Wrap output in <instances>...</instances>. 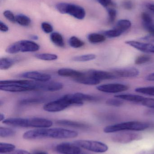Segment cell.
<instances>
[{"instance_id":"obj_8","label":"cell","mask_w":154,"mask_h":154,"mask_svg":"<svg viewBox=\"0 0 154 154\" xmlns=\"http://www.w3.org/2000/svg\"><path fill=\"white\" fill-rule=\"evenodd\" d=\"M34 81H31L29 84L21 85L18 84H0V90L11 92H21L35 91Z\"/></svg>"},{"instance_id":"obj_6","label":"cell","mask_w":154,"mask_h":154,"mask_svg":"<svg viewBox=\"0 0 154 154\" xmlns=\"http://www.w3.org/2000/svg\"><path fill=\"white\" fill-rule=\"evenodd\" d=\"M57 10L62 14H68L78 20H83L86 16V11L79 5L66 3H60L56 5Z\"/></svg>"},{"instance_id":"obj_35","label":"cell","mask_w":154,"mask_h":154,"mask_svg":"<svg viewBox=\"0 0 154 154\" xmlns=\"http://www.w3.org/2000/svg\"><path fill=\"white\" fill-rule=\"evenodd\" d=\"M106 103L108 106L118 107L122 106L124 102L122 100L116 98V99H109L106 101Z\"/></svg>"},{"instance_id":"obj_45","label":"cell","mask_w":154,"mask_h":154,"mask_svg":"<svg viewBox=\"0 0 154 154\" xmlns=\"http://www.w3.org/2000/svg\"><path fill=\"white\" fill-rule=\"evenodd\" d=\"M0 30L3 32H6L9 30L8 26L2 21L0 22Z\"/></svg>"},{"instance_id":"obj_37","label":"cell","mask_w":154,"mask_h":154,"mask_svg":"<svg viewBox=\"0 0 154 154\" xmlns=\"http://www.w3.org/2000/svg\"><path fill=\"white\" fill-rule=\"evenodd\" d=\"M141 16H142V19L143 22V23L144 24L153 23L152 19L148 14L146 12H143L141 14Z\"/></svg>"},{"instance_id":"obj_28","label":"cell","mask_w":154,"mask_h":154,"mask_svg":"<svg viewBox=\"0 0 154 154\" xmlns=\"http://www.w3.org/2000/svg\"><path fill=\"white\" fill-rule=\"evenodd\" d=\"M15 20L18 24L23 26H29L31 23L30 19L23 14L17 15L15 17Z\"/></svg>"},{"instance_id":"obj_4","label":"cell","mask_w":154,"mask_h":154,"mask_svg":"<svg viewBox=\"0 0 154 154\" xmlns=\"http://www.w3.org/2000/svg\"><path fill=\"white\" fill-rule=\"evenodd\" d=\"M148 123L139 121H129L108 126L104 128L105 133H116L124 131H143L149 128Z\"/></svg>"},{"instance_id":"obj_47","label":"cell","mask_w":154,"mask_h":154,"mask_svg":"<svg viewBox=\"0 0 154 154\" xmlns=\"http://www.w3.org/2000/svg\"><path fill=\"white\" fill-rule=\"evenodd\" d=\"M146 79L149 81L154 82V73L149 74L146 77Z\"/></svg>"},{"instance_id":"obj_39","label":"cell","mask_w":154,"mask_h":154,"mask_svg":"<svg viewBox=\"0 0 154 154\" xmlns=\"http://www.w3.org/2000/svg\"><path fill=\"white\" fill-rule=\"evenodd\" d=\"M42 30L46 33H51L53 31V28L49 23L47 22H43L41 24Z\"/></svg>"},{"instance_id":"obj_33","label":"cell","mask_w":154,"mask_h":154,"mask_svg":"<svg viewBox=\"0 0 154 154\" xmlns=\"http://www.w3.org/2000/svg\"><path fill=\"white\" fill-rule=\"evenodd\" d=\"M123 32L116 28L104 32V35L109 38H117L122 35Z\"/></svg>"},{"instance_id":"obj_20","label":"cell","mask_w":154,"mask_h":154,"mask_svg":"<svg viewBox=\"0 0 154 154\" xmlns=\"http://www.w3.org/2000/svg\"><path fill=\"white\" fill-rule=\"evenodd\" d=\"M115 97L120 99L122 100H125L130 102H134L140 104L144 97L139 95L133 94H119L115 96Z\"/></svg>"},{"instance_id":"obj_48","label":"cell","mask_w":154,"mask_h":154,"mask_svg":"<svg viewBox=\"0 0 154 154\" xmlns=\"http://www.w3.org/2000/svg\"><path fill=\"white\" fill-rule=\"evenodd\" d=\"M136 154H154V152H152V151H141Z\"/></svg>"},{"instance_id":"obj_34","label":"cell","mask_w":154,"mask_h":154,"mask_svg":"<svg viewBox=\"0 0 154 154\" xmlns=\"http://www.w3.org/2000/svg\"><path fill=\"white\" fill-rule=\"evenodd\" d=\"M152 60V57L149 55H142L137 57L135 60V63L136 65H142L150 62Z\"/></svg>"},{"instance_id":"obj_9","label":"cell","mask_w":154,"mask_h":154,"mask_svg":"<svg viewBox=\"0 0 154 154\" xmlns=\"http://www.w3.org/2000/svg\"><path fill=\"white\" fill-rule=\"evenodd\" d=\"M142 136L134 133H120L112 137V140L115 143L126 144L134 141L141 140Z\"/></svg>"},{"instance_id":"obj_43","label":"cell","mask_w":154,"mask_h":154,"mask_svg":"<svg viewBox=\"0 0 154 154\" xmlns=\"http://www.w3.org/2000/svg\"><path fill=\"white\" fill-rule=\"evenodd\" d=\"M123 6L127 10H131L133 8V3L130 1H124L123 3Z\"/></svg>"},{"instance_id":"obj_2","label":"cell","mask_w":154,"mask_h":154,"mask_svg":"<svg viewBox=\"0 0 154 154\" xmlns=\"http://www.w3.org/2000/svg\"><path fill=\"white\" fill-rule=\"evenodd\" d=\"M3 123L14 127L48 128L53 125L51 120L41 118H11L5 119Z\"/></svg>"},{"instance_id":"obj_52","label":"cell","mask_w":154,"mask_h":154,"mask_svg":"<svg viewBox=\"0 0 154 154\" xmlns=\"http://www.w3.org/2000/svg\"><path fill=\"white\" fill-rule=\"evenodd\" d=\"M31 38L32 39L37 40L39 38H38V36H36V35H33V36H31Z\"/></svg>"},{"instance_id":"obj_12","label":"cell","mask_w":154,"mask_h":154,"mask_svg":"<svg viewBox=\"0 0 154 154\" xmlns=\"http://www.w3.org/2000/svg\"><path fill=\"white\" fill-rule=\"evenodd\" d=\"M56 151L62 154H80L81 150L77 145L70 143H63L58 145L56 147Z\"/></svg>"},{"instance_id":"obj_21","label":"cell","mask_w":154,"mask_h":154,"mask_svg":"<svg viewBox=\"0 0 154 154\" xmlns=\"http://www.w3.org/2000/svg\"><path fill=\"white\" fill-rule=\"evenodd\" d=\"M50 39L58 47L63 48L65 46V42L63 37L58 32H54L52 33L50 35Z\"/></svg>"},{"instance_id":"obj_29","label":"cell","mask_w":154,"mask_h":154,"mask_svg":"<svg viewBox=\"0 0 154 154\" xmlns=\"http://www.w3.org/2000/svg\"><path fill=\"white\" fill-rule=\"evenodd\" d=\"M15 146L12 144L0 143V153L5 154L14 151Z\"/></svg>"},{"instance_id":"obj_5","label":"cell","mask_w":154,"mask_h":154,"mask_svg":"<svg viewBox=\"0 0 154 154\" xmlns=\"http://www.w3.org/2000/svg\"><path fill=\"white\" fill-rule=\"evenodd\" d=\"M39 49V46L34 42L21 40L9 46L6 48V52L9 54H14L20 52H35L38 51Z\"/></svg>"},{"instance_id":"obj_31","label":"cell","mask_w":154,"mask_h":154,"mask_svg":"<svg viewBox=\"0 0 154 154\" xmlns=\"http://www.w3.org/2000/svg\"><path fill=\"white\" fill-rule=\"evenodd\" d=\"M135 91L141 94L154 96V86L137 88L135 89Z\"/></svg>"},{"instance_id":"obj_36","label":"cell","mask_w":154,"mask_h":154,"mask_svg":"<svg viewBox=\"0 0 154 154\" xmlns=\"http://www.w3.org/2000/svg\"><path fill=\"white\" fill-rule=\"evenodd\" d=\"M140 104L147 107L154 109V99L144 97Z\"/></svg>"},{"instance_id":"obj_32","label":"cell","mask_w":154,"mask_h":154,"mask_svg":"<svg viewBox=\"0 0 154 154\" xmlns=\"http://www.w3.org/2000/svg\"><path fill=\"white\" fill-rule=\"evenodd\" d=\"M15 131L13 129L7 128H0V136L2 137H7L15 135Z\"/></svg>"},{"instance_id":"obj_23","label":"cell","mask_w":154,"mask_h":154,"mask_svg":"<svg viewBox=\"0 0 154 154\" xmlns=\"http://www.w3.org/2000/svg\"><path fill=\"white\" fill-rule=\"evenodd\" d=\"M131 22L127 20H122L118 21L115 28L118 29L124 33L131 27Z\"/></svg>"},{"instance_id":"obj_15","label":"cell","mask_w":154,"mask_h":154,"mask_svg":"<svg viewBox=\"0 0 154 154\" xmlns=\"http://www.w3.org/2000/svg\"><path fill=\"white\" fill-rule=\"evenodd\" d=\"M89 75L94 77L99 81L104 80L113 79L117 78L116 76L112 72L102 71L98 70H90L87 72Z\"/></svg>"},{"instance_id":"obj_24","label":"cell","mask_w":154,"mask_h":154,"mask_svg":"<svg viewBox=\"0 0 154 154\" xmlns=\"http://www.w3.org/2000/svg\"><path fill=\"white\" fill-rule=\"evenodd\" d=\"M15 63L14 60L9 58H2L0 60V69L6 70L9 69Z\"/></svg>"},{"instance_id":"obj_16","label":"cell","mask_w":154,"mask_h":154,"mask_svg":"<svg viewBox=\"0 0 154 154\" xmlns=\"http://www.w3.org/2000/svg\"><path fill=\"white\" fill-rule=\"evenodd\" d=\"M127 45L138 50L146 53H152L153 45L150 43H143L135 41H127L125 42Z\"/></svg>"},{"instance_id":"obj_22","label":"cell","mask_w":154,"mask_h":154,"mask_svg":"<svg viewBox=\"0 0 154 154\" xmlns=\"http://www.w3.org/2000/svg\"><path fill=\"white\" fill-rule=\"evenodd\" d=\"M88 39L91 43L96 44L105 42L106 40V37L103 34L93 33L88 35Z\"/></svg>"},{"instance_id":"obj_41","label":"cell","mask_w":154,"mask_h":154,"mask_svg":"<svg viewBox=\"0 0 154 154\" xmlns=\"http://www.w3.org/2000/svg\"><path fill=\"white\" fill-rule=\"evenodd\" d=\"M141 39L148 42H154V33H150L149 35L141 38Z\"/></svg>"},{"instance_id":"obj_11","label":"cell","mask_w":154,"mask_h":154,"mask_svg":"<svg viewBox=\"0 0 154 154\" xmlns=\"http://www.w3.org/2000/svg\"><path fill=\"white\" fill-rule=\"evenodd\" d=\"M36 87L37 91H55L62 89L64 86L63 83L58 82H37Z\"/></svg>"},{"instance_id":"obj_50","label":"cell","mask_w":154,"mask_h":154,"mask_svg":"<svg viewBox=\"0 0 154 154\" xmlns=\"http://www.w3.org/2000/svg\"><path fill=\"white\" fill-rule=\"evenodd\" d=\"M33 154H48V153L44 151H39L35 152L33 153Z\"/></svg>"},{"instance_id":"obj_26","label":"cell","mask_w":154,"mask_h":154,"mask_svg":"<svg viewBox=\"0 0 154 154\" xmlns=\"http://www.w3.org/2000/svg\"><path fill=\"white\" fill-rule=\"evenodd\" d=\"M96 56L95 54H89L86 55L77 56L72 58V60L77 62H86L91 61L96 58Z\"/></svg>"},{"instance_id":"obj_54","label":"cell","mask_w":154,"mask_h":154,"mask_svg":"<svg viewBox=\"0 0 154 154\" xmlns=\"http://www.w3.org/2000/svg\"></svg>"},{"instance_id":"obj_30","label":"cell","mask_w":154,"mask_h":154,"mask_svg":"<svg viewBox=\"0 0 154 154\" xmlns=\"http://www.w3.org/2000/svg\"><path fill=\"white\" fill-rule=\"evenodd\" d=\"M44 101V99L41 98H32L25 99L20 100L19 103L21 105H28L30 104H39Z\"/></svg>"},{"instance_id":"obj_18","label":"cell","mask_w":154,"mask_h":154,"mask_svg":"<svg viewBox=\"0 0 154 154\" xmlns=\"http://www.w3.org/2000/svg\"><path fill=\"white\" fill-rule=\"evenodd\" d=\"M56 124L64 126L70 127L74 128H80V129H86L89 128V126L84 123L72 120H66V119H61L57 120Z\"/></svg>"},{"instance_id":"obj_38","label":"cell","mask_w":154,"mask_h":154,"mask_svg":"<svg viewBox=\"0 0 154 154\" xmlns=\"http://www.w3.org/2000/svg\"><path fill=\"white\" fill-rule=\"evenodd\" d=\"M6 19L10 21L11 22L15 23L16 22L15 20V17L13 13L11 11L9 10L5 11L3 13Z\"/></svg>"},{"instance_id":"obj_42","label":"cell","mask_w":154,"mask_h":154,"mask_svg":"<svg viewBox=\"0 0 154 154\" xmlns=\"http://www.w3.org/2000/svg\"><path fill=\"white\" fill-rule=\"evenodd\" d=\"M144 27L145 29L149 32L150 33H154V24L153 23H150V24H144L143 23Z\"/></svg>"},{"instance_id":"obj_3","label":"cell","mask_w":154,"mask_h":154,"mask_svg":"<svg viewBox=\"0 0 154 154\" xmlns=\"http://www.w3.org/2000/svg\"><path fill=\"white\" fill-rule=\"evenodd\" d=\"M80 106L72 94H67L56 100L46 103L43 106V109L49 112H60L70 106Z\"/></svg>"},{"instance_id":"obj_49","label":"cell","mask_w":154,"mask_h":154,"mask_svg":"<svg viewBox=\"0 0 154 154\" xmlns=\"http://www.w3.org/2000/svg\"><path fill=\"white\" fill-rule=\"evenodd\" d=\"M147 7L149 10H151L154 13V4H148L147 5Z\"/></svg>"},{"instance_id":"obj_7","label":"cell","mask_w":154,"mask_h":154,"mask_svg":"<svg viewBox=\"0 0 154 154\" xmlns=\"http://www.w3.org/2000/svg\"><path fill=\"white\" fill-rule=\"evenodd\" d=\"M74 143L79 147L94 152L102 153L107 152L108 149V146L106 144L99 141L80 140Z\"/></svg>"},{"instance_id":"obj_10","label":"cell","mask_w":154,"mask_h":154,"mask_svg":"<svg viewBox=\"0 0 154 154\" xmlns=\"http://www.w3.org/2000/svg\"><path fill=\"white\" fill-rule=\"evenodd\" d=\"M129 88L127 85L121 83H110L99 85L97 89L102 92L108 93H117L126 91Z\"/></svg>"},{"instance_id":"obj_46","label":"cell","mask_w":154,"mask_h":154,"mask_svg":"<svg viewBox=\"0 0 154 154\" xmlns=\"http://www.w3.org/2000/svg\"><path fill=\"white\" fill-rule=\"evenodd\" d=\"M10 154H31L28 151L24 150H15L14 152Z\"/></svg>"},{"instance_id":"obj_13","label":"cell","mask_w":154,"mask_h":154,"mask_svg":"<svg viewBox=\"0 0 154 154\" xmlns=\"http://www.w3.org/2000/svg\"><path fill=\"white\" fill-rule=\"evenodd\" d=\"M20 76L40 82H49L51 79V76L49 74L40 73L38 71H28L20 75Z\"/></svg>"},{"instance_id":"obj_27","label":"cell","mask_w":154,"mask_h":154,"mask_svg":"<svg viewBox=\"0 0 154 154\" xmlns=\"http://www.w3.org/2000/svg\"><path fill=\"white\" fill-rule=\"evenodd\" d=\"M69 44L72 48H79L84 46L85 42L77 37L72 36L69 40Z\"/></svg>"},{"instance_id":"obj_44","label":"cell","mask_w":154,"mask_h":154,"mask_svg":"<svg viewBox=\"0 0 154 154\" xmlns=\"http://www.w3.org/2000/svg\"><path fill=\"white\" fill-rule=\"evenodd\" d=\"M98 1L104 7H107L113 4L111 0H98Z\"/></svg>"},{"instance_id":"obj_17","label":"cell","mask_w":154,"mask_h":154,"mask_svg":"<svg viewBox=\"0 0 154 154\" xmlns=\"http://www.w3.org/2000/svg\"><path fill=\"white\" fill-rule=\"evenodd\" d=\"M58 74L61 76L70 77L74 79L80 78L85 75V73L68 68H62L59 69L58 71Z\"/></svg>"},{"instance_id":"obj_25","label":"cell","mask_w":154,"mask_h":154,"mask_svg":"<svg viewBox=\"0 0 154 154\" xmlns=\"http://www.w3.org/2000/svg\"><path fill=\"white\" fill-rule=\"evenodd\" d=\"M35 57L38 59L46 60V61H52V60H56L58 58V56L56 54H50V53L36 54L35 55Z\"/></svg>"},{"instance_id":"obj_14","label":"cell","mask_w":154,"mask_h":154,"mask_svg":"<svg viewBox=\"0 0 154 154\" xmlns=\"http://www.w3.org/2000/svg\"><path fill=\"white\" fill-rule=\"evenodd\" d=\"M117 77L133 78L137 76L139 72L138 69L134 67H126L115 69L111 71Z\"/></svg>"},{"instance_id":"obj_19","label":"cell","mask_w":154,"mask_h":154,"mask_svg":"<svg viewBox=\"0 0 154 154\" xmlns=\"http://www.w3.org/2000/svg\"><path fill=\"white\" fill-rule=\"evenodd\" d=\"M74 80L78 83L85 85H96L99 84L100 82V81L99 80L94 77L89 75L87 73H85V75L84 76L74 79Z\"/></svg>"},{"instance_id":"obj_1","label":"cell","mask_w":154,"mask_h":154,"mask_svg":"<svg viewBox=\"0 0 154 154\" xmlns=\"http://www.w3.org/2000/svg\"><path fill=\"white\" fill-rule=\"evenodd\" d=\"M78 135L77 131L62 128H42L29 130L23 135L26 140H36L43 138L70 139L75 138Z\"/></svg>"},{"instance_id":"obj_51","label":"cell","mask_w":154,"mask_h":154,"mask_svg":"<svg viewBox=\"0 0 154 154\" xmlns=\"http://www.w3.org/2000/svg\"><path fill=\"white\" fill-rule=\"evenodd\" d=\"M5 119V115L4 114H2V113H1L0 114V121L2 122V121H3Z\"/></svg>"},{"instance_id":"obj_40","label":"cell","mask_w":154,"mask_h":154,"mask_svg":"<svg viewBox=\"0 0 154 154\" xmlns=\"http://www.w3.org/2000/svg\"><path fill=\"white\" fill-rule=\"evenodd\" d=\"M108 14L109 16V23H113L115 20L117 16V11L113 9H110L108 10Z\"/></svg>"},{"instance_id":"obj_53","label":"cell","mask_w":154,"mask_h":154,"mask_svg":"<svg viewBox=\"0 0 154 154\" xmlns=\"http://www.w3.org/2000/svg\"><path fill=\"white\" fill-rule=\"evenodd\" d=\"M152 53H154V45L153 46L152 48Z\"/></svg>"}]
</instances>
